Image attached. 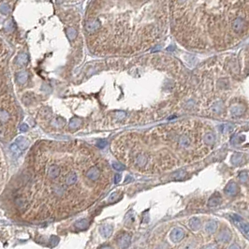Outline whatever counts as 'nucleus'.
<instances>
[{"mask_svg": "<svg viewBox=\"0 0 249 249\" xmlns=\"http://www.w3.org/2000/svg\"><path fill=\"white\" fill-rule=\"evenodd\" d=\"M170 19V0H91L82 28L93 53L128 54L153 46Z\"/></svg>", "mask_w": 249, "mask_h": 249, "instance_id": "f257e3e1", "label": "nucleus"}, {"mask_svg": "<svg viewBox=\"0 0 249 249\" xmlns=\"http://www.w3.org/2000/svg\"><path fill=\"white\" fill-rule=\"evenodd\" d=\"M184 230L182 228H174L171 233V240L173 243H178L184 238Z\"/></svg>", "mask_w": 249, "mask_h": 249, "instance_id": "f03ea898", "label": "nucleus"}, {"mask_svg": "<svg viewBox=\"0 0 249 249\" xmlns=\"http://www.w3.org/2000/svg\"><path fill=\"white\" fill-rule=\"evenodd\" d=\"M15 143H16L18 146H19L22 150L26 149L27 147H28V145H29V142L27 141V140L25 139V138H24V137L18 138V139L16 140V142H15Z\"/></svg>", "mask_w": 249, "mask_h": 249, "instance_id": "7ed1b4c3", "label": "nucleus"}, {"mask_svg": "<svg viewBox=\"0 0 249 249\" xmlns=\"http://www.w3.org/2000/svg\"><path fill=\"white\" fill-rule=\"evenodd\" d=\"M130 243V236L129 235H127V234H125L123 236L120 237L119 239V245L120 247H126L128 246V244H129Z\"/></svg>", "mask_w": 249, "mask_h": 249, "instance_id": "20e7f679", "label": "nucleus"}, {"mask_svg": "<svg viewBox=\"0 0 249 249\" xmlns=\"http://www.w3.org/2000/svg\"><path fill=\"white\" fill-rule=\"evenodd\" d=\"M112 232H113V228L110 226H104V227H102L100 228V233L105 237L110 236Z\"/></svg>", "mask_w": 249, "mask_h": 249, "instance_id": "39448f33", "label": "nucleus"}, {"mask_svg": "<svg viewBox=\"0 0 249 249\" xmlns=\"http://www.w3.org/2000/svg\"><path fill=\"white\" fill-rule=\"evenodd\" d=\"M88 225H89V222L86 219H81L75 223V227L78 228H85L88 227Z\"/></svg>", "mask_w": 249, "mask_h": 249, "instance_id": "423d86ee", "label": "nucleus"}, {"mask_svg": "<svg viewBox=\"0 0 249 249\" xmlns=\"http://www.w3.org/2000/svg\"><path fill=\"white\" fill-rule=\"evenodd\" d=\"M81 124V120L78 119V118H74V119H72L70 123H69V128L70 129H75V128H77Z\"/></svg>", "mask_w": 249, "mask_h": 249, "instance_id": "0eeeda50", "label": "nucleus"}, {"mask_svg": "<svg viewBox=\"0 0 249 249\" xmlns=\"http://www.w3.org/2000/svg\"><path fill=\"white\" fill-rule=\"evenodd\" d=\"M216 228H217L216 223L214 222V221H212V222H210V223L207 224V226H206V230H207L208 232L212 233V232H214L215 230L216 229Z\"/></svg>", "mask_w": 249, "mask_h": 249, "instance_id": "6e6552de", "label": "nucleus"}, {"mask_svg": "<svg viewBox=\"0 0 249 249\" xmlns=\"http://www.w3.org/2000/svg\"><path fill=\"white\" fill-rule=\"evenodd\" d=\"M189 226L192 228H199L200 227V221L197 218H193L190 220V222H189Z\"/></svg>", "mask_w": 249, "mask_h": 249, "instance_id": "1a4fd4ad", "label": "nucleus"}, {"mask_svg": "<svg viewBox=\"0 0 249 249\" xmlns=\"http://www.w3.org/2000/svg\"><path fill=\"white\" fill-rule=\"evenodd\" d=\"M26 78H27V75H26V73H21V74H19L18 75V78H17V80H18V81L20 82V84H24V82L26 81Z\"/></svg>", "mask_w": 249, "mask_h": 249, "instance_id": "9d476101", "label": "nucleus"}, {"mask_svg": "<svg viewBox=\"0 0 249 249\" xmlns=\"http://www.w3.org/2000/svg\"><path fill=\"white\" fill-rule=\"evenodd\" d=\"M113 167L115 170H117V171H124L125 170V166L122 165V164H120V163H118V162H113Z\"/></svg>", "mask_w": 249, "mask_h": 249, "instance_id": "9b49d317", "label": "nucleus"}, {"mask_svg": "<svg viewBox=\"0 0 249 249\" xmlns=\"http://www.w3.org/2000/svg\"><path fill=\"white\" fill-rule=\"evenodd\" d=\"M106 145H107V142L105 140H98L97 142V146L98 148H104Z\"/></svg>", "mask_w": 249, "mask_h": 249, "instance_id": "f8f14e48", "label": "nucleus"}, {"mask_svg": "<svg viewBox=\"0 0 249 249\" xmlns=\"http://www.w3.org/2000/svg\"><path fill=\"white\" fill-rule=\"evenodd\" d=\"M120 181H121V175H120V174H115L114 175V183L115 184H119Z\"/></svg>", "mask_w": 249, "mask_h": 249, "instance_id": "ddd939ff", "label": "nucleus"}, {"mask_svg": "<svg viewBox=\"0 0 249 249\" xmlns=\"http://www.w3.org/2000/svg\"><path fill=\"white\" fill-rule=\"evenodd\" d=\"M51 242H52V244L53 243V244H56L59 242V239H58V237H56V236H53V237L51 238Z\"/></svg>", "mask_w": 249, "mask_h": 249, "instance_id": "4468645a", "label": "nucleus"}, {"mask_svg": "<svg viewBox=\"0 0 249 249\" xmlns=\"http://www.w3.org/2000/svg\"><path fill=\"white\" fill-rule=\"evenodd\" d=\"M21 130H23V131H26V130H28V126L25 125V124H23V125L21 126Z\"/></svg>", "mask_w": 249, "mask_h": 249, "instance_id": "2eb2a0df", "label": "nucleus"}]
</instances>
